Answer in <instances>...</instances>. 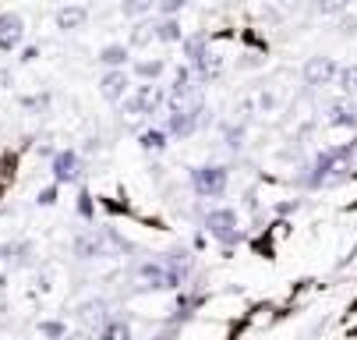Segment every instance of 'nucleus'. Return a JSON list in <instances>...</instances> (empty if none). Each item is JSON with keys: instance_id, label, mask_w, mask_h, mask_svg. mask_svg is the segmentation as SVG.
<instances>
[{"instance_id": "9b49d317", "label": "nucleus", "mask_w": 357, "mask_h": 340, "mask_svg": "<svg viewBox=\"0 0 357 340\" xmlns=\"http://www.w3.org/2000/svg\"><path fill=\"white\" fill-rule=\"evenodd\" d=\"M0 263H8V266H32V245L29 241H4L0 245Z\"/></svg>"}, {"instance_id": "2f4dec72", "label": "nucleus", "mask_w": 357, "mask_h": 340, "mask_svg": "<svg viewBox=\"0 0 357 340\" xmlns=\"http://www.w3.org/2000/svg\"><path fill=\"white\" fill-rule=\"evenodd\" d=\"M22 107H29V110H46V107H50V92H43V96H22Z\"/></svg>"}, {"instance_id": "58836bf2", "label": "nucleus", "mask_w": 357, "mask_h": 340, "mask_svg": "<svg viewBox=\"0 0 357 340\" xmlns=\"http://www.w3.org/2000/svg\"><path fill=\"white\" fill-rule=\"evenodd\" d=\"M280 213H297L301 209V202H283V206H276Z\"/></svg>"}, {"instance_id": "5701e85b", "label": "nucleus", "mask_w": 357, "mask_h": 340, "mask_svg": "<svg viewBox=\"0 0 357 340\" xmlns=\"http://www.w3.org/2000/svg\"><path fill=\"white\" fill-rule=\"evenodd\" d=\"M336 85H340V92L347 96V100H357V64H347V68H340V75H336Z\"/></svg>"}, {"instance_id": "7ed1b4c3", "label": "nucleus", "mask_w": 357, "mask_h": 340, "mask_svg": "<svg viewBox=\"0 0 357 340\" xmlns=\"http://www.w3.org/2000/svg\"><path fill=\"white\" fill-rule=\"evenodd\" d=\"M206 230H209V237H216L220 245H237L241 241V220H237V209H230V206H216V209H209L206 213Z\"/></svg>"}, {"instance_id": "f257e3e1", "label": "nucleus", "mask_w": 357, "mask_h": 340, "mask_svg": "<svg viewBox=\"0 0 357 340\" xmlns=\"http://www.w3.org/2000/svg\"><path fill=\"white\" fill-rule=\"evenodd\" d=\"M163 107H167V92L156 82L138 85L135 92H128L121 100V114H128V117H152V114H160Z\"/></svg>"}, {"instance_id": "a211bd4d", "label": "nucleus", "mask_w": 357, "mask_h": 340, "mask_svg": "<svg viewBox=\"0 0 357 340\" xmlns=\"http://www.w3.org/2000/svg\"><path fill=\"white\" fill-rule=\"evenodd\" d=\"M181 50H184L188 64H198L202 57H206V50H209V39L206 36H184L181 39Z\"/></svg>"}, {"instance_id": "f03ea898", "label": "nucleus", "mask_w": 357, "mask_h": 340, "mask_svg": "<svg viewBox=\"0 0 357 340\" xmlns=\"http://www.w3.org/2000/svg\"><path fill=\"white\" fill-rule=\"evenodd\" d=\"M230 184V170L223 163H206V167H191V188L198 199H220Z\"/></svg>"}, {"instance_id": "bb28decb", "label": "nucleus", "mask_w": 357, "mask_h": 340, "mask_svg": "<svg viewBox=\"0 0 357 340\" xmlns=\"http://www.w3.org/2000/svg\"><path fill=\"white\" fill-rule=\"evenodd\" d=\"M223 138H227V149L241 153L244 149V124H227L223 128Z\"/></svg>"}, {"instance_id": "2eb2a0df", "label": "nucleus", "mask_w": 357, "mask_h": 340, "mask_svg": "<svg viewBox=\"0 0 357 340\" xmlns=\"http://www.w3.org/2000/svg\"><path fill=\"white\" fill-rule=\"evenodd\" d=\"M163 71H167V61H163V57L135 61V68H131V75H135V78H142V82H160V78H163Z\"/></svg>"}, {"instance_id": "72a5a7b5", "label": "nucleus", "mask_w": 357, "mask_h": 340, "mask_svg": "<svg viewBox=\"0 0 357 340\" xmlns=\"http://www.w3.org/2000/svg\"><path fill=\"white\" fill-rule=\"evenodd\" d=\"M78 216H85V220H92V216H96V209H92V195H89V191H82V195H78Z\"/></svg>"}, {"instance_id": "1a4fd4ad", "label": "nucleus", "mask_w": 357, "mask_h": 340, "mask_svg": "<svg viewBox=\"0 0 357 340\" xmlns=\"http://www.w3.org/2000/svg\"><path fill=\"white\" fill-rule=\"evenodd\" d=\"M75 256L78 259H99V256H107V230H85L75 237Z\"/></svg>"}, {"instance_id": "6e6552de", "label": "nucleus", "mask_w": 357, "mask_h": 340, "mask_svg": "<svg viewBox=\"0 0 357 340\" xmlns=\"http://www.w3.org/2000/svg\"><path fill=\"white\" fill-rule=\"evenodd\" d=\"M138 276L145 280V287H184L188 280L177 273V269H170L167 263H142L138 266Z\"/></svg>"}, {"instance_id": "c9c22d12", "label": "nucleus", "mask_w": 357, "mask_h": 340, "mask_svg": "<svg viewBox=\"0 0 357 340\" xmlns=\"http://www.w3.org/2000/svg\"><path fill=\"white\" fill-rule=\"evenodd\" d=\"M18 61H22V64H36V61H39V46H22Z\"/></svg>"}, {"instance_id": "9d476101", "label": "nucleus", "mask_w": 357, "mask_h": 340, "mask_svg": "<svg viewBox=\"0 0 357 340\" xmlns=\"http://www.w3.org/2000/svg\"><path fill=\"white\" fill-rule=\"evenodd\" d=\"M326 124L329 128H357V107H354V100H336V103H329L326 107Z\"/></svg>"}, {"instance_id": "e433bc0d", "label": "nucleus", "mask_w": 357, "mask_h": 340, "mask_svg": "<svg viewBox=\"0 0 357 340\" xmlns=\"http://www.w3.org/2000/svg\"><path fill=\"white\" fill-rule=\"evenodd\" d=\"M354 32H357V15L340 18V36H354Z\"/></svg>"}, {"instance_id": "473e14b6", "label": "nucleus", "mask_w": 357, "mask_h": 340, "mask_svg": "<svg viewBox=\"0 0 357 340\" xmlns=\"http://www.w3.org/2000/svg\"><path fill=\"white\" fill-rule=\"evenodd\" d=\"M262 64H266V61H262L259 54H241V57H237V68H241V71H251V68H262Z\"/></svg>"}, {"instance_id": "ddd939ff", "label": "nucleus", "mask_w": 357, "mask_h": 340, "mask_svg": "<svg viewBox=\"0 0 357 340\" xmlns=\"http://www.w3.org/2000/svg\"><path fill=\"white\" fill-rule=\"evenodd\" d=\"M191 96H195L191 68H188V64H177V71H174V85H170V100H174V103H188Z\"/></svg>"}, {"instance_id": "f8f14e48", "label": "nucleus", "mask_w": 357, "mask_h": 340, "mask_svg": "<svg viewBox=\"0 0 357 340\" xmlns=\"http://www.w3.org/2000/svg\"><path fill=\"white\" fill-rule=\"evenodd\" d=\"M85 22H89V8H82V4L57 8V15H54V25H57L61 32H75V29H82Z\"/></svg>"}, {"instance_id": "aec40b11", "label": "nucleus", "mask_w": 357, "mask_h": 340, "mask_svg": "<svg viewBox=\"0 0 357 340\" xmlns=\"http://www.w3.org/2000/svg\"><path fill=\"white\" fill-rule=\"evenodd\" d=\"M138 145H142L145 153H163L167 149V131L163 128H149V131L138 135Z\"/></svg>"}, {"instance_id": "a878e982", "label": "nucleus", "mask_w": 357, "mask_h": 340, "mask_svg": "<svg viewBox=\"0 0 357 340\" xmlns=\"http://www.w3.org/2000/svg\"><path fill=\"white\" fill-rule=\"evenodd\" d=\"M350 4H354V0H315V11L322 18H329V15H343Z\"/></svg>"}, {"instance_id": "f3484780", "label": "nucleus", "mask_w": 357, "mask_h": 340, "mask_svg": "<svg viewBox=\"0 0 357 340\" xmlns=\"http://www.w3.org/2000/svg\"><path fill=\"white\" fill-rule=\"evenodd\" d=\"M78 319L85 323V326H103L110 316H107V302H85V305H78Z\"/></svg>"}, {"instance_id": "b1692460", "label": "nucleus", "mask_w": 357, "mask_h": 340, "mask_svg": "<svg viewBox=\"0 0 357 340\" xmlns=\"http://www.w3.org/2000/svg\"><path fill=\"white\" fill-rule=\"evenodd\" d=\"M152 8H156V0H121V15L124 18H145Z\"/></svg>"}, {"instance_id": "20e7f679", "label": "nucleus", "mask_w": 357, "mask_h": 340, "mask_svg": "<svg viewBox=\"0 0 357 340\" xmlns=\"http://www.w3.org/2000/svg\"><path fill=\"white\" fill-rule=\"evenodd\" d=\"M206 114V107L202 103H174L170 107V114H167V135H174V138H191L195 131H198V124L206 121L202 117Z\"/></svg>"}, {"instance_id": "c85d7f7f", "label": "nucleus", "mask_w": 357, "mask_h": 340, "mask_svg": "<svg viewBox=\"0 0 357 340\" xmlns=\"http://www.w3.org/2000/svg\"><path fill=\"white\" fill-rule=\"evenodd\" d=\"M276 107H280L276 92H273V89H262V92H259V114H273Z\"/></svg>"}, {"instance_id": "412c9836", "label": "nucleus", "mask_w": 357, "mask_h": 340, "mask_svg": "<svg viewBox=\"0 0 357 340\" xmlns=\"http://www.w3.org/2000/svg\"><path fill=\"white\" fill-rule=\"evenodd\" d=\"M96 333H99V340H131V326L124 319H107Z\"/></svg>"}, {"instance_id": "4c0bfd02", "label": "nucleus", "mask_w": 357, "mask_h": 340, "mask_svg": "<svg viewBox=\"0 0 357 340\" xmlns=\"http://www.w3.org/2000/svg\"><path fill=\"white\" fill-rule=\"evenodd\" d=\"M0 85L11 89V68H0Z\"/></svg>"}, {"instance_id": "c756f323", "label": "nucleus", "mask_w": 357, "mask_h": 340, "mask_svg": "<svg viewBox=\"0 0 357 340\" xmlns=\"http://www.w3.org/2000/svg\"><path fill=\"white\" fill-rule=\"evenodd\" d=\"M188 8V0H156V11L160 15H181Z\"/></svg>"}, {"instance_id": "423d86ee", "label": "nucleus", "mask_w": 357, "mask_h": 340, "mask_svg": "<svg viewBox=\"0 0 357 340\" xmlns=\"http://www.w3.org/2000/svg\"><path fill=\"white\" fill-rule=\"evenodd\" d=\"M131 92V71L128 68H107V75L99 78V96L107 103H121Z\"/></svg>"}, {"instance_id": "4be33fe9", "label": "nucleus", "mask_w": 357, "mask_h": 340, "mask_svg": "<svg viewBox=\"0 0 357 340\" xmlns=\"http://www.w3.org/2000/svg\"><path fill=\"white\" fill-rule=\"evenodd\" d=\"M170 269H177L184 280L191 276V269H195V259H191V252H184V249H174V252H167V259H163Z\"/></svg>"}, {"instance_id": "6ab92c4d", "label": "nucleus", "mask_w": 357, "mask_h": 340, "mask_svg": "<svg viewBox=\"0 0 357 340\" xmlns=\"http://www.w3.org/2000/svg\"><path fill=\"white\" fill-rule=\"evenodd\" d=\"M156 39V22H138L135 29H131V39H128V46L131 50H145V46Z\"/></svg>"}, {"instance_id": "f704fd0d", "label": "nucleus", "mask_w": 357, "mask_h": 340, "mask_svg": "<svg viewBox=\"0 0 357 340\" xmlns=\"http://www.w3.org/2000/svg\"><path fill=\"white\" fill-rule=\"evenodd\" d=\"M18 46H22V36H0V54H15L18 50Z\"/></svg>"}, {"instance_id": "393cba45", "label": "nucleus", "mask_w": 357, "mask_h": 340, "mask_svg": "<svg viewBox=\"0 0 357 340\" xmlns=\"http://www.w3.org/2000/svg\"><path fill=\"white\" fill-rule=\"evenodd\" d=\"M11 32L15 36H25V18L15 15V11L11 15H0V36H11Z\"/></svg>"}, {"instance_id": "ea45409f", "label": "nucleus", "mask_w": 357, "mask_h": 340, "mask_svg": "<svg viewBox=\"0 0 357 340\" xmlns=\"http://www.w3.org/2000/svg\"><path fill=\"white\" fill-rule=\"evenodd\" d=\"M64 340H89V333H71V337H64Z\"/></svg>"}, {"instance_id": "cd10ccee", "label": "nucleus", "mask_w": 357, "mask_h": 340, "mask_svg": "<svg viewBox=\"0 0 357 340\" xmlns=\"http://www.w3.org/2000/svg\"><path fill=\"white\" fill-rule=\"evenodd\" d=\"M39 333H43L46 340H64V337H68V326L57 323V319H43V323H39Z\"/></svg>"}, {"instance_id": "0eeeda50", "label": "nucleus", "mask_w": 357, "mask_h": 340, "mask_svg": "<svg viewBox=\"0 0 357 340\" xmlns=\"http://www.w3.org/2000/svg\"><path fill=\"white\" fill-rule=\"evenodd\" d=\"M50 174H54L57 184H78L82 181V160L75 149H61L50 160Z\"/></svg>"}, {"instance_id": "39448f33", "label": "nucleus", "mask_w": 357, "mask_h": 340, "mask_svg": "<svg viewBox=\"0 0 357 340\" xmlns=\"http://www.w3.org/2000/svg\"><path fill=\"white\" fill-rule=\"evenodd\" d=\"M336 75H340V64L333 61V57H308L304 61V68H301V78H304V85L308 89H326V85H333L336 82Z\"/></svg>"}, {"instance_id": "dca6fc26", "label": "nucleus", "mask_w": 357, "mask_h": 340, "mask_svg": "<svg viewBox=\"0 0 357 340\" xmlns=\"http://www.w3.org/2000/svg\"><path fill=\"white\" fill-rule=\"evenodd\" d=\"M156 39H160V43H181V39H184V29H181L177 15H160V22H156Z\"/></svg>"}, {"instance_id": "7c9ffc66", "label": "nucleus", "mask_w": 357, "mask_h": 340, "mask_svg": "<svg viewBox=\"0 0 357 340\" xmlns=\"http://www.w3.org/2000/svg\"><path fill=\"white\" fill-rule=\"evenodd\" d=\"M57 188H61L57 181L50 184V188H43L39 195H36V206H57Z\"/></svg>"}, {"instance_id": "4468645a", "label": "nucleus", "mask_w": 357, "mask_h": 340, "mask_svg": "<svg viewBox=\"0 0 357 340\" xmlns=\"http://www.w3.org/2000/svg\"><path fill=\"white\" fill-rule=\"evenodd\" d=\"M103 68H128V61H131V46L128 43H107L103 50H99V57H96Z\"/></svg>"}]
</instances>
